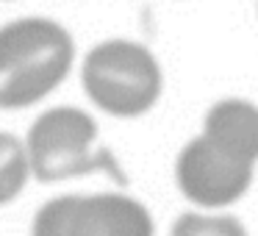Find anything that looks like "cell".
I'll use <instances>...</instances> for the list:
<instances>
[{
	"label": "cell",
	"instance_id": "cell-4",
	"mask_svg": "<svg viewBox=\"0 0 258 236\" xmlns=\"http://www.w3.org/2000/svg\"><path fill=\"white\" fill-rule=\"evenodd\" d=\"M252 175H255V167L225 156L203 136L186 142L175 164V178L183 197L200 208L233 206L250 189Z\"/></svg>",
	"mask_w": 258,
	"mask_h": 236
},
{
	"label": "cell",
	"instance_id": "cell-3",
	"mask_svg": "<svg viewBox=\"0 0 258 236\" xmlns=\"http://www.w3.org/2000/svg\"><path fill=\"white\" fill-rule=\"evenodd\" d=\"M97 123L73 106L45 111L25 136L31 172L39 181H67L78 175L108 172L122 181L117 161L108 150H97Z\"/></svg>",
	"mask_w": 258,
	"mask_h": 236
},
{
	"label": "cell",
	"instance_id": "cell-8",
	"mask_svg": "<svg viewBox=\"0 0 258 236\" xmlns=\"http://www.w3.org/2000/svg\"><path fill=\"white\" fill-rule=\"evenodd\" d=\"M169 236H247L244 225L228 214H180Z\"/></svg>",
	"mask_w": 258,
	"mask_h": 236
},
{
	"label": "cell",
	"instance_id": "cell-1",
	"mask_svg": "<svg viewBox=\"0 0 258 236\" xmlns=\"http://www.w3.org/2000/svg\"><path fill=\"white\" fill-rule=\"evenodd\" d=\"M75 42L64 25L23 17L0 28V108H28L70 75Z\"/></svg>",
	"mask_w": 258,
	"mask_h": 236
},
{
	"label": "cell",
	"instance_id": "cell-7",
	"mask_svg": "<svg viewBox=\"0 0 258 236\" xmlns=\"http://www.w3.org/2000/svg\"><path fill=\"white\" fill-rule=\"evenodd\" d=\"M31 158L28 147L14 134L0 131V206L12 203L25 189L31 178Z\"/></svg>",
	"mask_w": 258,
	"mask_h": 236
},
{
	"label": "cell",
	"instance_id": "cell-5",
	"mask_svg": "<svg viewBox=\"0 0 258 236\" xmlns=\"http://www.w3.org/2000/svg\"><path fill=\"white\" fill-rule=\"evenodd\" d=\"M153 217L139 200L117 192L73 195L67 236H153Z\"/></svg>",
	"mask_w": 258,
	"mask_h": 236
},
{
	"label": "cell",
	"instance_id": "cell-9",
	"mask_svg": "<svg viewBox=\"0 0 258 236\" xmlns=\"http://www.w3.org/2000/svg\"><path fill=\"white\" fill-rule=\"evenodd\" d=\"M70 211H73V195L53 197L36 211L31 236H67Z\"/></svg>",
	"mask_w": 258,
	"mask_h": 236
},
{
	"label": "cell",
	"instance_id": "cell-2",
	"mask_svg": "<svg viewBox=\"0 0 258 236\" xmlns=\"http://www.w3.org/2000/svg\"><path fill=\"white\" fill-rule=\"evenodd\" d=\"M86 95L111 117H142L158 103L164 75L147 47L128 39H108L95 45L81 67Z\"/></svg>",
	"mask_w": 258,
	"mask_h": 236
},
{
	"label": "cell",
	"instance_id": "cell-6",
	"mask_svg": "<svg viewBox=\"0 0 258 236\" xmlns=\"http://www.w3.org/2000/svg\"><path fill=\"white\" fill-rule=\"evenodd\" d=\"M200 136L241 164H258V106L241 97H225L208 108Z\"/></svg>",
	"mask_w": 258,
	"mask_h": 236
}]
</instances>
